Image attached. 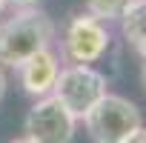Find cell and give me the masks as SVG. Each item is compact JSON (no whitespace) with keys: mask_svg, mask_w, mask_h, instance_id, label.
Masks as SVG:
<instances>
[{"mask_svg":"<svg viewBox=\"0 0 146 143\" xmlns=\"http://www.w3.org/2000/svg\"><path fill=\"white\" fill-rule=\"evenodd\" d=\"M54 37L57 26L43 9H15V15L0 17V66L17 69L35 52L52 46Z\"/></svg>","mask_w":146,"mask_h":143,"instance_id":"obj_1","label":"cell"},{"mask_svg":"<svg viewBox=\"0 0 146 143\" xmlns=\"http://www.w3.org/2000/svg\"><path fill=\"white\" fill-rule=\"evenodd\" d=\"M83 126L92 143H123L143 126V115L129 97L106 92L83 115Z\"/></svg>","mask_w":146,"mask_h":143,"instance_id":"obj_2","label":"cell"},{"mask_svg":"<svg viewBox=\"0 0 146 143\" xmlns=\"http://www.w3.org/2000/svg\"><path fill=\"white\" fill-rule=\"evenodd\" d=\"M109 92V77L86 63H66L52 86V97L60 100L78 120Z\"/></svg>","mask_w":146,"mask_h":143,"instance_id":"obj_3","label":"cell"},{"mask_svg":"<svg viewBox=\"0 0 146 143\" xmlns=\"http://www.w3.org/2000/svg\"><path fill=\"white\" fill-rule=\"evenodd\" d=\"M112 46L109 23L92 17L89 12L72 15L60 34V60L66 63H86L95 66Z\"/></svg>","mask_w":146,"mask_h":143,"instance_id":"obj_4","label":"cell"},{"mask_svg":"<svg viewBox=\"0 0 146 143\" xmlns=\"http://www.w3.org/2000/svg\"><path fill=\"white\" fill-rule=\"evenodd\" d=\"M78 129V117L52 95L35 97L23 117V134L35 143H72Z\"/></svg>","mask_w":146,"mask_h":143,"instance_id":"obj_5","label":"cell"},{"mask_svg":"<svg viewBox=\"0 0 146 143\" xmlns=\"http://www.w3.org/2000/svg\"><path fill=\"white\" fill-rule=\"evenodd\" d=\"M60 69H63L60 54L52 46H46V49L35 52L32 57H26L17 66V77H20V86H23L26 95L46 97V95H52V86H54V80L60 75Z\"/></svg>","mask_w":146,"mask_h":143,"instance_id":"obj_6","label":"cell"},{"mask_svg":"<svg viewBox=\"0 0 146 143\" xmlns=\"http://www.w3.org/2000/svg\"><path fill=\"white\" fill-rule=\"evenodd\" d=\"M117 23H120L126 43L146 60V0H129V6Z\"/></svg>","mask_w":146,"mask_h":143,"instance_id":"obj_7","label":"cell"},{"mask_svg":"<svg viewBox=\"0 0 146 143\" xmlns=\"http://www.w3.org/2000/svg\"><path fill=\"white\" fill-rule=\"evenodd\" d=\"M83 3H86V12H89L92 17H98V20H103V23H115V20H120V15L126 12L129 0H83Z\"/></svg>","mask_w":146,"mask_h":143,"instance_id":"obj_8","label":"cell"},{"mask_svg":"<svg viewBox=\"0 0 146 143\" xmlns=\"http://www.w3.org/2000/svg\"><path fill=\"white\" fill-rule=\"evenodd\" d=\"M6 6H12V9H32V6H37V0H6Z\"/></svg>","mask_w":146,"mask_h":143,"instance_id":"obj_9","label":"cell"},{"mask_svg":"<svg viewBox=\"0 0 146 143\" xmlns=\"http://www.w3.org/2000/svg\"><path fill=\"white\" fill-rule=\"evenodd\" d=\"M123 143H146V126H140V129H137L132 137H126Z\"/></svg>","mask_w":146,"mask_h":143,"instance_id":"obj_10","label":"cell"},{"mask_svg":"<svg viewBox=\"0 0 146 143\" xmlns=\"http://www.w3.org/2000/svg\"><path fill=\"white\" fill-rule=\"evenodd\" d=\"M6 89H9V77H6L3 66H0V103H3V97H6Z\"/></svg>","mask_w":146,"mask_h":143,"instance_id":"obj_11","label":"cell"},{"mask_svg":"<svg viewBox=\"0 0 146 143\" xmlns=\"http://www.w3.org/2000/svg\"><path fill=\"white\" fill-rule=\"evenodd\" d=\"M9 143H35V140H32V137H26V134H20V137H12Z\"/></svg>","mask_w":146,"mask_h":143,"instance_id":"obj_12","label":"cell"},{"mask_svg":"<svg viewBox=\"0 0 146 143\" xmlns=\"http://www.w3.org/2000/svg\"><path fill=\"white\" fill-rule=\"evenodd\" d=\"M140 83H143V92H146V60H143V69H140Z\"/></svg>","mask_w":146,"mask_h":143,"instance_id":"obj_13","label":"cell"},{"mask_svg":"<svg viewBox=\"0 0 146 143\" xmlns=\"http://www.w3.org/2000/svg\"><path fill=\"white\" fill-rule=\"evenodd\" d=\"M3 9H6V0H0V17H3Z\"/></svg>","mask_w":146,"mask_h":143,"instance_id":"obj_14","label":"cell"}]
</instances>
